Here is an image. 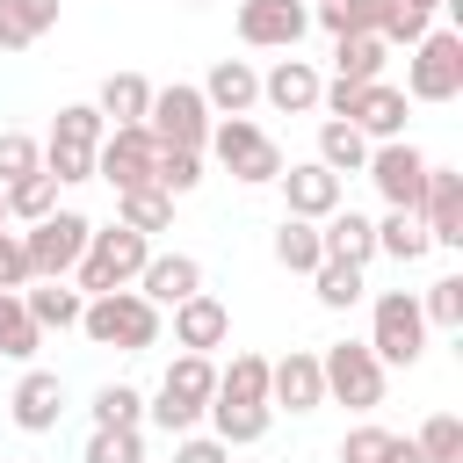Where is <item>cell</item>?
<instances>
[{
	"instance_id": "1",
	"label": "cell",
	"mask_w": 463,
	"mask_h": 463,
	"mask_svg": "<svg viewBox=\"0 0 463 463\" xmlns=\"http://www.w3.org/2000/svg\"><path fill=\"white\" fill-rule=\"evenodd\" d=\"M145 260H152V239H145V232H130V224H94V232H87V253L72 260V282H80V297L130 289Z\"/></svg>"
},
{
	"instance_id": "2",
	"label": "cell",
	"mask_w": 463,
	"mask_h": 463,
	"mask_svg": "<svg viewBox=\"0 0 463 463\" xmlns=\"http://www.w3.org/2000/svg\"><path fill=\"white\" fill-rule=\"evenodd\" d=\"M80 333H87L94 347L145 354V347H159V304H152V297H137V289H101V297H87Z\"/></svg>"
},
{
	"instance_id": "3",
	"label": "cell",
	"mask_w": 463,
	"mask_h": 463,
	"mask_svg": "<svg viewBox=\"0 0 463 463\" xmlns=\"http://www.w3.org/2000/svg\"><path fill=\"white\" fill-rule=\"evenodd\" d=\"M203 152H210L239 188H268V181L282 174V145H275L253 116H217L210 137H203Z\"/></svg>"
},
{
	"instance_id": "4",
	"label": "cell",
	"mask_w": 463,
	"mask_h": 463,
	"mask_svg": "<svg viewBox=\"0 0 463 463\" xmlns=\"http://www.w3.org/2000/svg\"><path fill=\"white\" fill-rule=\"evenodd\" d=\"M210 398H217V362L181 347V354L166 362V383H159V398L145 405V420H159L166 434H195V420H203Z\"/></svg>"
},
{
	"instance_id": "5",
	"label": "cell",
	"mask_w": 463,
	"mask_h": 463,
	"mask_svg": "<svg viewBox=\"0 0 463 463\" xmlns=\"http://www.w3.org/2000/svg\"><path fill=\"white\" fill-rule=\"evenodd\" d=\"M369 354L383 369H412L427 354V318H420V297L412 289H383L376 311H369Z\"/></svg>"
},
{
	"instance_id": "6",
	"label": "cell",
	"mask_w": 463,
	"mask_h": 463,
	"mask_svg": "<svg viewBox=\"0 0 463 463\" xmlns=\"http://www.w3.org/2000/svg\"><path fill=\"white\" fill-rule=\"evenodd\" d=\"M463 94V36L427 29L405 58V101H456Z\"/></svg>"
},
{
	"instance_id": "7",
	"label": "cell",
	"mask_w": 463,
	"mask_h": 463,
	"mask_svg": "<svg viewBox=\"0 0 463 463\" xmlns=\"http://www.w3.org/2000/svg\"><path fill=\"white\" fill-rule=\"evenodd\" d=\"M318 376H326V398L347 405V412H376L383 405V362L369 354V340H340L318 354Z\"/></svg>"
},
{
	"instance_id": "8",
	"label": "cell",
	"mask_w": 463,
	"mask_h": 463,
	"mask_svg": "<svg viewBox=\"0 0 463 463\" xmlns=\"http://www.w3.org/2000/svg\"><path fill=\"white\" fill-rule=\"evenodd\" d=\"M210 101H203V87H188V80H174V87H152V109H145V130H152V145H188V152H203V137H210Z\"/></svg>"
},
{
	"instance_id": "9",
	"label": "cell",
	"mask_w": 463,
	"mask_h": 463,
	"mask_svg": "<svg viewBox=\"0 0 463 463\" xmlns=\"http://www.w3.org/2000/svg\"><path fill=\"white\" fill-rule=\"evenodd\" d=\"M87 217L80 210H51L22 232V253H29V282H51V275H72V260L87 253Z\"/></svg>"
},
{
	"instance_id": "10",
	"label": "cell",
	"mask_w": 463,
	"mask_h": 463,
	"mask_svg": "<svg viewBox=\"0 0 463 463\" xmlns=\"http://www.w3.org/2000/svg\"><path fill=\"white\" fill-rule=\"evenodd\" d=\"M383 195V210H420V188H427V152L412 137H383L369 145V166H362Z\"/></svg>"
},
{
	"instance_id": "11",
	"label": "cell",
	"mask_w": 463,
	"mask_h": 463,
	"mask_svg": "<svg viewBox=\"0 0 463 463\" xmlns=\"http://www.w3.org/2000/svg\"><path fill=\"white\" fill-rule=\"evenodd\" d=\"M152 159H159L152 130H145V123H116V130L94 145V181H109L116 195H123V188H145V181H152Z\"/></svg>"
},
{
	"instance_id": "12",
	"label": "cell",
	"mask_w": 463,
	"mask_h": 463,
	"mask_svg": "<svg viewBox=\"0 0 463 463\" xmlns=\"http://www.w3.org/2000/svg\"><path fill=\"white\" fill-rule=\"evenodd\" d=\"M304 29H311L304 0H239V43L253 51H297Z\"/></svg>"
},
{
	"instance_id": "13",
	"label": "cell",
	"mask_w": 463,
	"mask_h": 463,
	"mask_svg": "<svg viewBox=\"0 0 463 463\" xmlns=\"http://www.w3.org/2000/svg\"><path fill=\"white\" fill-rule=\"evenodd\" d=\"M275 188H282V203H289V217H333L340 203H347V181L333 174V166H318V159H297V166H282L275 174Z\"/></svg>"
},
{
	"instance_id": "14",
	"label": "cell",
	"mask_w": 463,
	"mask_h": 463,
	"mask_svg": "<svg viewBox=\"0 0 463 463\" xmlns=\"http://www.w3.org/2000/svg\"><path fill=\"white\" fill-rule=\"evenodd\" d=\"M420 224L434 246H463V174L427 159V188H420Z\"/></svg>"
},
{
	"instance_id": "15",
	"label": "cell",
	"mask_w": 463,
	"mask_h": 463,
	"mask_svg": "<svg viewBox=\"0 0 463 463\" xmlns=\"http://www.w3.org/2000/svg\"><path fill=\"white\" fill-rule=\"evenodd\" d=\"M268 405H282V412H318L326 405V376H318L311 347H289L282 362H268Z\"/></svg>"
},
{
	"instance_id": "16",
	"label": "cell",
	"mask_w": 463,
	"mask_h": 463,
	"mask_svg": "<svg viewBox=\"0 0 463 463\" xmlns=\"http://www.w3.org/2000/svg\"><path fill=\"white\" fill-rule=\"evenodd\" d=\"M318 87H326V80H318L311 58H275V65L260 72V101L282 109V116H311V109H318Z\"/></svg>"
},
{
	"instance_id": "17",
	"label": "cell",
	"mask_w": 463,
	"mask_h": 463,
	"mask_svg": "<svg viewBox=\"0 0 463 463\" xmlns=\"http://www.w3.org/2000/svg\"><path fill=\"white\" fill-rule=\"evenodd\" d=\"M137 297H152L159 311H174L181 297H195L203 289V260L195 253H152L145 268H137V282H130Z\"/></svg>"
},
{
	"instance_id": "18",
	"label": "cell",
	"mask_w": 463,
	"mask_h": 463,
	"mask_svg": "<svg viewBox=\"0 0 463 463\" xmlns=\"http://www.w3.org/2000/svg\"><path fill=\"white\" fill-rule=\"evenodd\" d=\"M224 333H232V311H224L210 289H195V297H181V304H174V347L210 354V347H224Z\"/></svg>"
},
{
	"instance_id": "19",
	"label": "cell",
	"mask_w": 463,
	"mask_h": 463,
	"mask_svg": "<svg viewBox=\"0 0 463 463\" xmlns=\"http://www.w3.org/2000/svg\"><path fill=\"white\" fill-rule=\"evenodd\" d=\"M7 405H14V427H22V434H51V427L65 420V383H58L51 369H29Z\"/></svg>"
},
{
	"instance_id": "20",
	"label": "cell",
	"mask_w": 463,
	"mask_h": 463,
	"mask_svg": "<svg viewBox=\"0 0 463 463\" xmlns=\"http://www.w3.org/2000/svg\"><path fill=\"white\" fill-rule=\"evenodd\" d=\"M203 101H210V116H253V101H260V72H253L246 58H217L210 80H203Z\"/></svg>"
},
{
	"instance_id": "21",
	"label": "cell",
	"mask_w": 463,
	"mask_h": 463,
	"mask_svg": "<svg viewBox=\"0 0 463 463\" xmlns=\"http://www.w3.org/2000/svg\"><path fill=\"white\" fill-rule=\"evenodd\" d=\"M318 239H326V260H347V268H369L376 260V217H362V210H333V217H318Z\"/></svg>"
},
{
	"instance_id": "22",
	"label": "cell",
	"mask_w": 463,
	"mask_h": 463,
	"mask_svg": "<svg viewBox=\"0 0 463 463\" xmlns=\"http://www.w3.org/2000/svg\"><path fill=\"white\" fill-rule=\"evenodd\" d=\"M22 304H29V318H36L43 333H72V326H80V311H87V297H80V282H72V275L29 282V289H22Z\"/></svg>"
},
{
	"instance_id": "23",
	"label": "cell",
	"mask_w": 463,
	"mask_h": 463,
	"mask_svg": "<svg viewBox=\"0 0 463 463\" xmlns=\"http://www.w3.org/2000/svg\"><path fill=\"white\" fill-rule=\"evenodd\" d=\"M203 420L217 427L224 449H246V441H260V434L275 427V405H260V398H210Z\"/></svg>"
},
{
	"instance_id": "24",
	"label": "cell",
	"mask_w": 463,
	"mask_h": 463,
	"mask_svg": "<svg viewBox=\"0 0 463 463\" xmlns=\"http://www.w3.org/2000/svg\"><path fill=\"white\" fill-rule=\"evenodd\" d=\"M311 14H318L326 36H383L391 14H398V0H318Z\"/></svg>"
},
{
	"instance_id": "25",
	"label": "cell",
	"mask_w": 463,
	"mask_h": 463,
	"mask_svg": "<svg viewBox=\"0 0 463 463\" xmlns=\"http://www.w3.org/2000/svg\"><path fill=\"white\" fill-rule=\"evenodd\" d=\"M58 29V0H0V51H29Z\"/></svg>"
},
{
	"instance_id": "26",
	"label": "cell",
	"mask_w": 463,
	"mask_h": 463,
	"mask_svg": "<svg viewBox=\"0 0 463 463\" xmlns=\"http://www.w3.org/2000/svg\"><path fill=\"white\" fill-rule=\"evenodd\" d=\"M383 65H391L383 36H333V80L362 87V80H383Z\"/></svg>"
},
{
	"instance_id": "27",
	"label": "cell",
	"mask_w": 463,
	"mask_h": 463,
	"mask_svg": "<svg viewBox=\"0 0 463 463\" xmlns=\"http://www.w3.org/2000/svg\"><path fill=\"white\" fill-rule=\"evenodd\" d=\"M94 109L109 116V130H116V123H145V109H152V80H145V72H109L101 94H94Z\"/></svg>"
},
{
	"instance_id": "28",
	"label": "cell",
	"mask_w": 463,
	"mask_h": 463,
	"mask_svg": "<svg viewBox=\"0 0 463 463\" xmlns=\"http://www.w3.org/2000/svg\"><path fill=\"white\" fill-rule=\"evenodd\" d=\"M311 159H318V166H333V174L347 181V174H362V166H369V137H362L354 123L326 116V123H318V152H311Z\"/></svg>"
},
{
	"instance_id": "29",
	"label": "cell",
	"mask_w": 463,
	"mask_h": 463,
	"mask_svg": "<svg viewBox=\"0 0 463 463\" xmlns=\"http://www.w3.org/2000/svg\"><path fill=\"white\" fill-rule=\"evenodd\" d=\"M116 224H130V232H145V239H152V232H166V224H174V195H166V188H152V181H145V188H123V195H116Z\"/></svg>"
},
{
	"instance_id": "30",
	"label": "cell",
	"mask_w": 463,
	"mask_h": 463,
	"mask_svg": "<svg viewBox=\"0 0 463 463\" xmlns=\"http://www.w3.org/2000/svg\"><path fill=\"white\" fill-rule=\"evenodd\" d=\"M376 253H391V260H420V253H434L420 210H383V217H376Z\"/></svg>"
},
{
	"instance_id": "31",
	"label": "cell",
	"mask_w": 463,
	"mask_h": 463,
	"mask_svg": "<svg viewBox=\"0 0 463 463\" xmlns=\"http://www.w3.org/2000/svg\"><path fill=\"white\" fill-rule=\"evenodd\" d=\"M275 260H282L289 275H311V268L326 260V239H318V224H311V217H282V224H275Z\"/></svg>"
},
{
	"instance_id": "32",
	"label": "cell",
	"mask_w": 463,
	"mask_h": 463,
	"mask_svg": "<svg viewBox=\"0 0 463 463\" xmlns=\"http://www.w3.org/2000/svg\"><path fill=\"white\" fill-rule=\"evenodd\" d=\"M36 347H43V326L29 318L22 289H0V354H7V362H29Z\"/></svg>"
},
{
	"instance_id": "33",
	"label": "cell",
	"mask_w": 463,
	"mask_h": 463,
	"mask_svg": "<svg viewBox=\"0 0 463 463\" xmlns=\"http://www.w3.org/2000/svg\"><path fill=\"white\" fill-rule=\"evenodd\" d=\"M7 195V224H36V217H51L58 210V181L36 166V174H22V181H7L0 188Z\"/></svg>"
},
{
	"instance_id": "34",
	"label": "cell",
	"mask_w": 463,
	"mask_h": 463,
	"mask_svg": "<svg viewBox=\"0 0 463 463\" xmlns=\"http://www.w3.org/2000/svg\"><path fill=\"white\" fill-rule=\"evenodd\" d=\"M152 188H166V195H195V188H203V152H188V145H159V159H152Z\"/></svg>"
},
{
	"instance_id": "35",
	"label": "cell",
	"mask_w": 463,
	"mask_h": 463,
	"mask_svg": "<svg viewBox=\"0 0 463 463\" xmlns=\"http://www.w3.org/2000/svg\"><path fill=\"white\" fill-rule=\"evenodd\" d=\"M311 289H318L326 311H354L369 282H362V268H347V260H318V268H311Z\"/></svg>"
},
{
	"instance_id": "36",
	"label": "cell",
	"mask_w": 463,
	"mask_h": 463,
	"mask_svg": "<svg viewBox=\"0 0 463 463\" xmlns=\"http://www.w3.org/2000/svg\"><path fill=\"white\" fill-rule=\"evenodd\" d=\"M87 412H94V427H145V391L137 383H101Z\"/></svg>"
},
{
	"instance_id": "37",
	"label": "cell",
	"mask_w": 463,
	"mask_h": 463,
	"mask_svg": "<svg viewBox=\"0 0 463 463\" xmlns=\"http://www.w3.org/2000/svg\"><path fill=\"white\" fill-rule=\"evenodd\" d=\"M51 137H58V145H87V152H94V145L109 137V116H101L94 101H65V109H58V123H51Z\"/></svg>"
},
{
	"instance_id": "38",
	"label": "cell",
	"mask_w": 463,
	"mask_h": 463,
	"mask_svg": "<svg viewBox=\"0 0 463 463\" xmlns=\"http://www.w3.org/2000/svg\"><path fill=\"white\" fill-rule=\"evenodd\" d=\"M420 318H427V326H441V333H463V275H441V282H427V297H420Z\"/></svg>"
},
{
	"instance_id": "39",
	"label": "cell",
	"mask_w": 463,
	"mask_h": 463,
	"mask_svg": "<svg viewBox=\"0 0 463 463\" xmlns=\"http://www.w3.org/2000/svg\"><path fill=\"white\" fill-rule=\"evenodd\" d=\"M217 398H260L268 405V354H232V369H217Z\"/></svg>"
},
{
	"instance_id": "40",
	"label": "cell",
	"mask_w": 463,
	"mask_h": 463,
	"mask_svg": "<svg viewBox=\"0 0 463 463\" xmlns=\"http://www.w3.org/2000/svg\"><path fill=\"white\" fill-rule=\"evenodd\" d=\"M412 441H420V456H427V463H463V420H456V412H434Z\"/></svg>"
},
{
	"instance_id": "41",
	"label": "cell",
	"mask_w": 463,
	"mask_h": 463,
	"mask_svg": "<svg viewBox=\"0 0 463 463\" xmlns=\"http://www.w3.org/2000/svg\"><path fill=\"white\" fill-rule=\"evenodd\" d=\"M87 463H145V434L137 427H94L87 434Z\"/></svg>"
},
{
	"instance_id": "42",
	"label": "cell",
	"mask_w": 463,
	"mask_h": 463,
	"mask_svg": "<svg viewBox=\"0 0 463 463\" xmlns=\"http://www.w3.org/2000/svg\"><path fill=\"white\" fill-rule=\"evenodd\" d=\"M36 166H43V145L29 130H0V188L22 181V174H36Z\"/></svg>"
},
{
	"instance_id": "43",
	"label": "cell",
	"mask_w": 463,
	"mask_h": 463,
	"mask_svg": "<svg viewBox=\"0 0 463 463\" xmlns=\"http://www.w3.org/2000/svg\"><path fill=\"white\" fill-rule=\"evenodd\" d=\"M43 174H51L58 188H65V181H94V152H87V145H58V137H51V145H43Z\"/></svg>"
},
{
	"instance_id": "44",
	"label": "cell",
	"mask_w": 463,
	"mask_h": 463,
	"mask_svg": "<svg viewBox=\"0 0 463 463\" xmlns=\"http://www.w3.org/2000/svg\"><path fill=\"white\" fill-rule=\"evenodd\" d=\"M383 449H391V427H354V434H340V463H383Z\"/></svg>"
},
{
	"instance_id": "45",
	"label": "cell",
	"mask_w": 463,
	"mask_h": 463,
	"mask_svg": "<svg viewBox=\"0 0 463 463\" xmlns=\"http://www.w3.org/2000/svg\"><path fill=\"white\" fill-rule=\"evenodd\" d=\"M0 289H29V253H22V232H0Z\"/></svg>"
},
{
	"instance_id": "46",
	"label": "cell",
	"mask_w": 463,
	"mask_h": 463,
	"mask_svg": "<svg viewBox=\"0 0 463 463\" xmlns=\"http://www.w3.org/2000/svg\"><path fill=\"white\" fill-rule=\"evenodd\" d=\"M174 463H232V449L217 434H181L174 441Z\"/></svg>"
},
{
	"instance_id": "47",
	"label": "cell",
	"mask_w": 463,
	"mask_h": 463,
	"mask_svg": "<svg viewBox=\"0 0 463 463\" xmlns=\"http://www.w3.org/2000/svg\"><path fill=\"white\" fill-rule=\"evenodd\" d=\"M427 29H434V14H420V7H398V14H391V29H383V43H405V51H412Z\"/></svg>"
},
{
	"instance_id": "48",
	"label": "cell",
	"mask_w": 463,
	"mask_h": 463,
	"mask_svg": "<svg viewBox=\"0 0 463 463\" xmlns=\"http://www.w3.org/2000/svg\"><path fill=\"white\" fill-rule=\"evenodd\" d=\"M383 463H427V456H420V441H412V434H391V449H383Z\"/></svg>"
},
{
	"instance_id": "49",
	"label": "cell",
	"mask_w": 463,
	"mask_h": 463,
	"mask_svg": "<svg viewBox=\"0 0 463 463\" xmlns=\"http://www.w3.org/2000/svg\"><path fill=\"white\" fill-rule=\"evenodd\" d=\"M398 7H420V14H434V7H441V0H398Z\"/></svg>"
},
{
	"instance_id": "50",
	"label": "cell",
	"mask_w": 463,
	"mask_h": 463,
	"mask_svg": "<svg viewBox=\"0 0 463 463\" xmlns=\"http://www.w3.org/2000/svg\"><path fill=\"white\" fill-rule=\"evenodd\" d=\"M0 232H7V195H0Z\"/></svg>"
},
{
	"instance_id": "51",
	"label": "cell",
	"mask_w": 463,
	"mask_h": 463,
	"mask_svg": "<svg viewBox=\"0 0 463 463\" xmlns=\"http://www.w3.org/2000/svg\"><path fill=\"white\" fill-rule=\"evenodd\" d=\"M188 7H203V0H188Z\"/></svg>"
},
{
	"instance_id": "52",
	"label": "cell",
	"mask_w": 463,
	"mask_h": 463,
	"mask_svg": "<svg viewBox=\"0 0 463 463\" xmlns=\"http://www.w3.org/2000/svg\"><path fill=\"white\" fill-rule=\"evenodd\" d=\"M304 7H318V0H304Z\"/></svg>"
}]
</instances>
